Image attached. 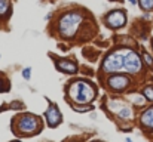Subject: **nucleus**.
I'll return each instance as SVG.
<instances>
[{
	"mask_svg": "<svg viewBox=\"0 0 153 142\" xmlns=\"http://www.w3.org/2000/svg\"><path fill=\"white\" fill-rule=\"evenodd\" d=\"M128 2H129V3H132V5H135V2H137V0H128Z\"/></svg>",
	"mask_w": 153,
	"mask_h": 142,
	"instance_id": "a211bd4d",
	"label": "nucleus"
},
{
	"mask_svg": "<svg viewBox=\"0 0 153 142\" xmlns=\"http://www.w3.org/2000/svg\"><path fill=\"white\" fill-rule=\"evenodd\" d=\"M143 95H144L149 101H153V86H147V87L144 89Z\"/></svg>",
	"mask_w": 153,
	"mask_h": 142,
	"instance_id": "ddd939ff",
	"label": "nucleus"
},
{
	"mask_svg": "<svg viewBox=\"0 0 153 142\" xmlns=\"http://www.w3.org/2000/svg\"><path fill=\"white\" fill-rule=\"evenodd\" d=\"M70 98L76 104H89L95 98V89L88 82H74L70 86Z\"/></svg>",
	"mask_w": 153,
	"mask_h": 142,
	"instance_id": "f257e3e1",
	"label": "nucleus"
},
{
	"mask_svg": "<svg viewBox=\"0 0 153 142\" xmlns=\"http://www.w3.org/2000/svg\"><path fill=\"white\" fill-rule=\"evenodd\" d=\"M144 59H146V62L149 64V65H152V64H153V59H152V56L149 54H144Z\"/></svg>",
	"mask_w": 153,
	"mask_h": 142,
	"instance_id": "f3484780",
	"label": "nucleus"
},
{
	"mask_svg": "<svg viewBox=\"0 0 153 142\" xmlns=\"http://www.w3.org/2000/svg\"><path fill=\"white\" fill-rule=\"evenodd\" d=\"M0 87H2V82H0Z\"/></svg>",
	"mask_w": 153,
	"mask_h": 142,
	"instance_id": "6ab92c4d",
	"label": "nucleus"
},
{
	"mask_svg": "<svg viewBox=\"0 0 153 142\" xmlns=\"http://www.w3.org/2000/svg\"><path fill=\"white\" fill-rule=\"evenodd\" d=\"M125 21H126V16L122 10H113L106 18V22L110 28H120L125 24Z\"/></svg>",
	"mask_w": 153,
	"mask_h": 142,
	"instance_id": "423d86ee",
	"label": "nucleus"
},
{
	"mask_svg": "<svg viewBox=\"0 0 153 142\" xmlns=\"http://www.w3.org/2000/svg\"><path fill=\"white\" fill-rule=\"evenodd\" d=\"M30 71H31L30 68H25V70L22 71V75H24V79H27V80L30 79Z\"/></svg>",
	"mask_w": 153,
	"mask_h": 142,
	"instance_id": "dca6fc26",
	"label": "nucleus"
},
{
	"mask_svg": "<svg viewBox=\"0 0 153 142\" xmlns=\"http://www.w3.org/2000/svg\"><path fill=\"white\" fill-rule=\"evenodd\" d=\"M126 50H116V52L110 54L104 62H103V70L106 73H116L120 71L123 67V62H125V56H126Z\"/></svg>",
	"mask_w": 153,
	"mask_h": 142,
	"instance_id": "20e7f679",
	"label": "nucleus"
},
{
	"mask_svg": "<svg viewBox=\"0 0 153 142\" xmlns=\"http://www.w3.org/2000/svg\"><path fill=\"white\" fill-rule=\"evenodd\" d=\"M129 115H131V110H129L128 107H123V108L119 111V117H120V119H128Z\"/></svg>",
	"mask_w": 153,
	"mask_h": 142,
	"instance_id": "4468645a",
	"label": "nucleus"
},
{
	"mask_svg": "<svg viewBox=\"0 0 153 142\" xmlns=\"http://www.w3.org/2000/svg\"><path fill=\"white\" fill-rule=\"evenodd\" d=\"M45 117H46V121H48L49 127H57L60 124L61 119H62V115L55 105H51L45 113Z\"/></svg>",
	"mask_w": 153,
	"mask_h": 142,
	"instance_id": "0eeeda50",
	"label": "nucleus"
},
{
	"mask_svg": "<svg viewBox=\"0 0 153 142\" xmlns=\"http://www.w3.org/2000/svg\"><path fill=\"white\" fill-rule=\"evenodd\" d=\"M141 124L147 129H153V107L146 110L141 115Z\"/></svg>",
	"mask_w": 153,
	"mask_h": 142,
	"instance_id": "1a4fd4ad",
	"label": "nucleus"
},
{
	"mask_svg": "<svg viewBox=\"0 0 153 142\" xmlns=\"http://www.w3.org/2000/svg\"><path fill=\"white\" fill-rule=\"evenodd\" d=\"M9 8H10V5H9V0H0V15H2V16L8 15Z\"/></svg>",
	"mask_w": 153,
	"mask_h": 142,
	"instance_id": "9b49d317",
	"label": "nucleus"
},
{
	"mask_svg": "<svg viewBox=\"0 0 153 142\" xmlns=\"http://www.w3.org/2000/svg\"><path fill=\"white\" fill-rule=\"evenodd\" d=\"M83 16L79 14V12H69L60 19V33L62 37L70 38L76 34L79 25L82 22Z\"/></svg>",
	"mask_w": 153,
	"mask_h": 142,
	"instance_id": "f03ea898",
	"label": "nucleus"
},
{
	"mask_svg": "<svg viewBox=\"0 0 153 142\" xmlns=\"http://www.w3.org/2000/svg\"><path fill=\"white\" fill-rule=\"evenodd\" d=\"M17 129L22 135H33L40 130V120L33 114H22L17 117Z\"/></svg>",
	"mask_w": 153,
	"mask_h": 142,
	"instance_id": "7ed1b4c3",
	"label": "nucleus"
},
{
	"mask_svg": "<svg viewBox=\"0 0 153 142\" xmlns=\"http://www.w3.org/2000/svg\"><path fill=\"white\" fill-rule=\"evenodd\" d=\"M109 84L114 90H123L129 84V79L126 75H113L109 79Z\"/></svg>",
	"mask_w": 153,
	"mask_h": 142,
	"instance_id": "6e6552de",
	"label": "nucleus"
},
{
	"mask_svg": "<svg viewBox=\"0 0 153 142\" xmlns=\"http://www.w3.org/2000/svg\"><path fill=\"white\" fill-rule=\"evenodd\" d=\"M140 6L143 10H150L153 9V0H140Z\"/></svg>",
	"mask_w": 153,
	"mask_h": 142,
	"instance_id": "f8f14e48",
	"label": "nucleus"
},
{
	"mask_svg": "<svg viewBox=\"0 0 153 142\" xmlns=\"http://www.w3.org/2000/svg\"><path fill=\"white\" fill-rule=\"evenodd\" d=\"M123 67L128 73H138L140 68H141V59L135 52H128L125 56Z\"/></svg>",
	"mask_w": 153,
	"mask_h": 142,
	"instance_id": "39448f33",
	"label": "nucleus"
},
{
	"mask_svg": "<svg viewBox=\"0 0 153 142\" xmlns=\"http://www.w3.org/2000/svg\"><path fill=\"white\" fill-rule=\"evenodd\" d=\"M73 110H76V111H79V113H83V111H91L92 110V107L91 105H88V107H78V105H76V107H73Z\"/></svg>",
	"mask_w": 153,
	"mask_h": 142,
	"instance_id": "2eb2a0df",
	"label": "nucleus"
},
{
	"mask_svg": "<svg viewBox=\"0 0 153 142\" xmlns=\"http://www.w3.org/2000/svg\"><path fill=\"white\" fill-rule=\"evenodd\" d=\"M57 68L64 71V73H76L78 67H76L74 62H70V61H61V62H57Z\"/></svg>",
	"mask_w": 153,
	"mask_h": 142,
	"instance_id": "9d476101",
	"label": "nucleus"
}]
</instances>
